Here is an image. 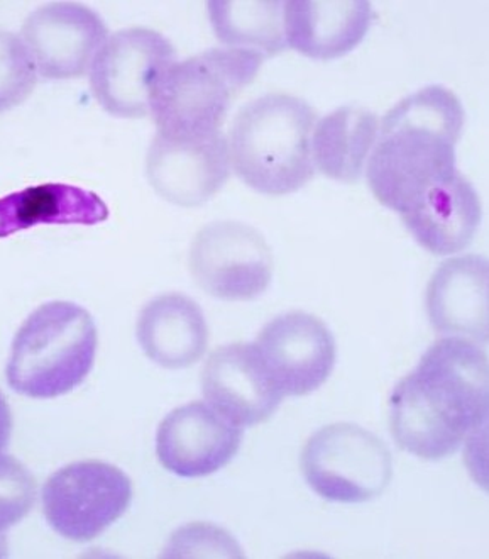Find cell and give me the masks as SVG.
Listing matches in <instances>:
<instances>
[{
    "mask_svg": "<svg viewBox=\"0 0 489 559\" xmlns=\"http://www.w3.org/2000/svg\"><path fill=\"white\" fill-rule=\"evenodd\" d=\"M165 556H226V558H241L242 552L238 543L226 531L214 525H187L175 533Z\"/></svg>",
    "mask_w": 489,
    "mask_h": 559,
    "instance_id": "cb8c5ba5",
    "label": "cell"
},
{
    "mask_svg": "<svg viewBox=\"0 0 489 559\" xmlns=\"http://www.w3.org/2000/svg\"><path fill=\"white\" fill-rule=\"evenodd\" d=\"M106 24L97 12L76 2L36 9L23 26V39L41 76L79 79L106 43Z\"/></svg>",
    "mask_w": 489,
    "mask_h": 559,
    "instance_id": "7c38bea8",
    "label": "cell"
},
{
    "mask_svg": "<svg viewBox=\"0 0 489 559\" xmlns=\"http://www.w3.org/2000/svg\"><path fill=\"white\" fill-rule=\"evenodd\" d=\"M464 122L463 103L442 85L421 88L387 110L368 163L378 202L402 214L421 193L454 175Z\"/></svg>",
    "mask_w": 489,
    "mask_h": 559,
    "instance_id": "7a4b0ae2",
    "label": "cell"
},
{
    "mask_svg": "<svg viewBox=\"0 0 489 559\" xmlns=\"http://www.w3.org/2000/svg\"><path fill=\"white\" fill-rule=\"evenodd\" d=\"M283 8L285 2L275 0H212L208 17L220 41L273 57L288 46Z\"/></svg>",
    "mask_w": 489,
    "mask_h": 559,
    "instance_id": "44dd1931",
    "label": "cell"
},
{
    "mask_svg": "<svg viewBox=\"0 0 489 559\" xmlns=\"http://www.w3.org/2000/svg\"><path fill=\"white\" fill-rule=\"evenodd\" d=\"M35 502V476L15 457L0 453V534L20 524Z\"/></svg>",
    "mask_w": 489,
    "mask_h": 559,
    "instance_id": "603a6c76",
    "label": "cell"
},
{
    "mask_svg": "<svg viewBox=\"0 0 489 559\" xmlns=\"http://www.w3.org/2000/svg\"><path fill=\"white\" fill-rule=\"evenodd\" d=\"M242 442V429L217 408L192 402L163 419L156 454L163 468L181 478L212 475L230 463Z\"/></svg>",
    "mask_w": 489,
    "mask_h": 559,
    "instance_id": "4fadbf2b",
    "label": "cell"
},
{
    "mask_svg": "<svg viewBox=\"0 0 489 559\" xmlns=\"http://www.w3.org/2000/svg\"><path fill=\"white\" fill-rule=\"evenodd\" d=\"M12 435V413L9 407L8 399L0 392V453H4L9 448Z\"/></svg>",
    "mask_w": 489,
    "mask_h": 559,
    "instance_id": "d4e9b609",
    "label": "cell"
},
{
    "mask_svg": "<svg viewBox=\"0 0 489 559\" xmlns=\"http://www.w3.org/2000/svg\"><path fill=\"white\" fill-rule=\"evenodd\" d=\"M151 187L165 201L195 207L223 189L230 175L229 144L220 131L211 136L156 134L146 158Z\"/></svg>",
    "mask_w": 489,
    "mask_h": 559,
    "instance_id": "8fae6325",
    "label": "cell"
},
{
    "mask_svg": "<svg viewBox=\"0 0 489 559\" xmlns=\"http://www.w3.org/2000/svg\"><path fill=\"white\" fill-rule=\"evenodd\" d=\"M427 312L437 333L488 340V260L479 254L442 263L427 288Z\"/></svg>",
    "mask_w": 489,
    "mask_h": 559,
    "instance_id": "e0dca14e",
    "label": "cell"
},
{
    "mask_svg": "<svg viewBox=\"0 0 489 559\" xmlns=\"http://www.w3.org/2000/svg\"><path fill=\"white\" fill-rule=\"evenodd\" d=\"M36 80V64L26 45L0 29V112L21 106L35 91Z\"/></svg>",
    "mask_w": 489,
    "mask_h": 559,
    "instance_id": "7402d4cb",
    "label": "cell"
},
{
    "mask_svg": "<svg viewBox=\"0 0 489 559\" xmlns=\"http://www.w3.org/2000/svg\"><path fill=\"white\" fill-rule=\"evenodd\" d=\"M97 328L83 307L45 304L23 322L12 341L5 377L24 397L57 399L91 374L97 355Z\"/></svg>",
    "mask_w": 489,
    "mask_h": 559,
    "instance_id": "277c9868",
    "label": "cell"
},
{
    "mask_svg": "<svg viewBox=\"0 0 489 559\" xmlns=\"http://www.w3.org/2000/svg\"><path fill=\"white\" fill-rule=\"evenodd\" d=\"M41 499L51 530L75 543H88L126 514L132 484L117 466L88 460L49 476Z\"/></svg>",
    "mask_w": 489,
    "mask_h": 559,
    "instance_id": "52a82bcc",
    "label": "cell"
},
{
    "mask_svg": "<svg viewBox=\"0 0 489 559\" xmlns=\"http://www.w3.org/2000/svg\"><path fill=\"white\" fill-rule=\"evenodd\" d=\"M109 217L103 199L67 183H45L0 199V239L45 224L94 226Z\"/></svg>",
    "mask_w": 489,
    "mask_h": 559,
    "instance_id": "d6986e66",
    "label": "cell"
},
{
    "mask_svg": "<svg viewBox=\"0 0 489 559\" xmlns=\"http://www.w3.org/2000/svg\"><path fill=\"white\" fill-rule=\"evenodd\" d=\"M481 216L478 192L460 171L430 187L399 214L418 245L437 257L466 250Z\"/></svg>",
    "mask_w": 489,
    "mask_h": 559,
    "instance_id": "9a60e30c",
    "label": "cell"
},
{
    "mask_svg": "<svg viewBox=\"0 0 489 559\" xmlns=\"http://www.w3.org/2000/svg\"><path fill=\"white\" fill-rule=\"evenodd\" d=\"M174 63V45L158 31H117L92 61V94L116 118H144L159 76Z\"/></svg>",
    "mask_w": 489,
    "mask_h": 559,
    "instance_id": "ba28073f",
    "label": "cell"
},
{
    "mask_svg": "<svg viewBox=\"0 0 489 559\" xmlns=\"http://www.w3.org/2000/svg\"><path fill=\"white\" fill-rule=\"evenodd\" d=\"M317 112L303 98L267 94L239 110L230 131L232 168L246 186L264 195H286L313 178Z\"/></svg>",
    "mask_w": 489,
    "mask_h": 559,
    "instance_id": "3957f363",
    "label": "cell"
},
{
    "mask_svg": "<svg viewBox=\"0 0 489 559\" xmlns=\"http://www.w3.org/2000/svg\"><path fill=\"white\" fill-rule=\"evenodd\" d=\"M136 334L144 355L168 370L192 367L207 352L204 312L195 300L181 294L159 295L146 304Z\"/></svg>",
    "mask_w": 489,
    "mask_h": 559,
    "instance_id": "ac0fdd59",
    "label": "cell"
},
{
    "mask_svg": "<svg viewBox=\"0 0 489 559\" xmlns=\"http://www.w3.org/2000/svg\"><path fill=\"white\" fill-rule=\"evenodd\" d=\"M488 416V356L466 337L437 341L390 397V427L402 450L442 460L482 429Z\"/></svg>",
    "mask_w": 489,
    "mask_h": 559,
    "instance_id": "6da1fadb",
    "label": "cell"
},
{
    "mask_svg": "<svg viewBox=\"0 0 489 559\" xmlns=\"http://www.w3.org/2000/svg\"><path fill=\"white\" fill-rule=\"evenodd\" d=\"M377 136V114L359 106L341 107L313 128L312 162L332 180L356 182Z\"/></svg>",
    "mask_w": 489,
    "mask_h": 559,
    "instance_id": "ffe728a7",
    "label": "cell"
},
{
    "mask_svg": "<svg viewBox=\"0 0 489 559\" xmlns=\"http://www.w3.org/2000/svg\"><path fill=\"white\" fill-rule=\"evenodd\" d=\"M189 263L196 285L217 299L254 300L272 284V248L254 227L236 221L200 229Z\"/></svg>",
    "mask_w": 489,
    "mask_h": 559,
    "instance_id": "9c48e42d",
    "label": "cell"
},
{
    "mask_svg": "<svg viewBox=\"0 0 489 559\" xmlns=\"http://www.w3.org/2000/svg\"><path fill=\"white\" fill-rule=\"evenodd\" d=\"M301 472L322 499L369 502L392 481V454L373 432L356 424H332L307 441L301 451Z\"/></svg>",
    "mask_w": 489,
    "mask_h": 559,
    "instance_id": "8992f818",
    "label": "cell"
},
{
    "mask_svg": "<svg viewBox=\"0 0 489 559\" xmlns=\"http://www.w3.org/2000/svg\"><path fill=\"white\" fill-rule=\"evenodd\" d=\"M373 21V8L365 0H290L283 8L286 45L313 60L349 53Z\"/></svg>",
    "mask_w": 489,
    "mask_h": 559,
    "instance_id": "2e32d148",
    "label": "cell"
},
{
    "mask_svg": "<svg viewBox=\"0 0 489 559\" xmlns=\"http://www.w3.org/2000/svg\"><path fill=\"white\" fill-rule=\"evenodd\" d=\"M263 61V55L249 49L212 48L168 67L151 97L158 134L202 138L218 133L227 110L257 79Z\"/></svg>",
    "mask_w": 489,
    "mask_h": 559,
    "instance_id": "5b68a950",
    "label": "cell"
},
{
    "mask_svg": "<svg viewBox=\"0 0 489 559\" xmlns=\"http://www.w3.org/2000/svg\"><path fill=\"white\" fill-rule=\"evenodd\" d=\"M202 392L212 407L241 427L270 419L283 401L257 349L244 343L226 344L208 356Z\"/></svg>",
    "mask_w": 489,
    "mask_h": 559,
    "instance_id": "5bb4252c",
    "label": "cell"
},
{
    "mask_svg": "<svg viewBox=\"0 0 489 559\" xmlns=\"http://www.w3.org/2000/svg\"><path fill=\"white\" fill-rule=\"evenodd\" d=\"M252 346L283 397H303L319 390L337 358L331 329L317 316L298 310L267 322Z\"/></svg>",
    "mask_w": 489,
    "mask_h": 559,
    "instance_id": "30bf717a",
    "label": "cell"
}]
</instances>
